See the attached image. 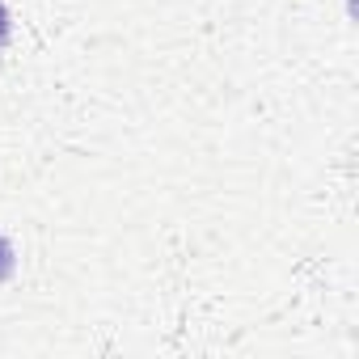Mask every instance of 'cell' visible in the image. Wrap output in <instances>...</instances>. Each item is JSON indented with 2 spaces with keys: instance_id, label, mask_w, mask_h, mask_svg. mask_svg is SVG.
Here are the masks:
<instances>
[{
  "instance_id": "6da1fadb",
  "label": "cell",
  "mask_w": 359,
  "mask_h": 359,
  "mask_svg": "<svg viewBox=\"0 0 359 359\" xmlns=\"http://www.w3.org/2000/svg\"><path fill=\"white\" fill-rule=\"evenodd\" d=\"M13 266H18V254H13L9 237H0V283H5V279L13 275Z\"/></svg>"
},
{
  "instance_id": "7a4b0ae2",
  "label": "cell",
  "mask_w": 359,
  "mask_h": 359,
  "mask_svg": "<svg viewBox=\"0 0 359 359\" xmlns=\"http://www.w3.org/2000/svg\"><path fill=\"white\" fill-rule=\"evenodd\" d=\"M5 39H9V9L0 5V47H5Z\"/></svg>"
}]
</instances>
